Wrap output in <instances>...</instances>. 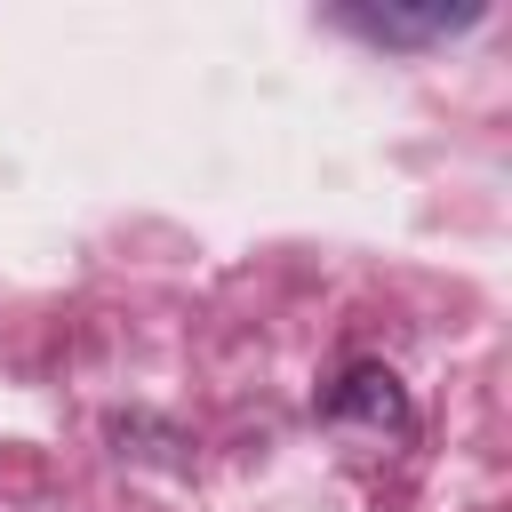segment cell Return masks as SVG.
<instances>
[{
	"instance_id": "6da1fadb",
	"label": "cell",
	"mask_w": 512,
	"mask_h": 512,
	"mask_svg": "<svg viewBox=\"0 0 512 512\" xmlns=\"http://www.w3.org/2000/svg\"><path fill=\"white\" fill-rule=\"evenodd\" d=\"M488 16V0H384V8H344V24H360L368 40H448V32H472Z\"/></svg>"
},
{
	"instance_id": "7a4b0ae2",
	"label": "cell",
	"mask_w": 512,
	"mask_h": 512,
	"mask_svg": "<svg viewBox=\"0 0 512 512\" xmlns=\"http://www.w3.org/2000/svg\"><path fill=\"white\" fill-rule=\"evenodd\" d=\"M336 416H368V424H408V400L384 368H352L344 392H336Z\"/></svg>"
}]
</instances>
